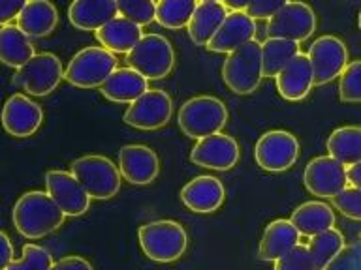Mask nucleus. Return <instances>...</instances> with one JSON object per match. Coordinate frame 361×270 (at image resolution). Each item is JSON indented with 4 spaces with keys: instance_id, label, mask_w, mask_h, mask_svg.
Listing matches in <instances>:
<instances>
[{
    "instance_id": "f257e3e1",
    "label": "nucleus",
    "mask_w": 361,
    "mask_h": 270,
    "mask_svg": "<svg viewBox=\"0 0 361 270\" xmlns=\"http://www.w3.org/2000/svg\"><path fill=\"white\" fill-rule=\"evenodd\" d=\"M13 225L19 235L36 240L55 233L64 225L66 214L45 191H27L13 207Z\"/></svg>"
},
{
    "instance_id": "f03ea898",
    "label": "nucleus",
    "mask_w": 361,
    "mask_h": 270,
    "mask_svg": "<svg viewBox=\"0 0 361 270\" xmlns=\"http://www.w3.org/2000/svg\"><path fill=\"white\" fill-rule=\"evenodd\" d=\"M137 238L143 253L157 263H173L188 248L185 227L173 219H157L141 225Z\"/></svg>"
},
{
    "instance_id": "7ed1b4c3",
    "label": "nucleus",
    "mask_w": 361,
    "mask_h": 270,
    "mask_svg": "<svg viewBox=\"0 0 361 270\" xmlns=\"http://www.w3.org/2000/svg\"><path fill=\"white\" fill-rule=\"evenodd\" d=\"M264 77L262 44L258 39L248 41L226 56L224 66H222V79L233 94H252Z\"/></svg>"
},
{
    "instance_id": "20e7f679",
    "label": "nucleus",
    "mask_w": 361,
    "mask_h": 270,
    "mask_svg": "<svg viewBox=\"0 0 361 270\" xmlns=\"http://www.w3.org/2000/svg\"><path fill=\"white\" fill-rule=\"evenodd\" d=\"M177 122L186 137L203 139L224 129L228 122V109L224 101L214 96H196L180 105Z\"/></svg>"
},
{
    "instance_id": "39448f33",
    "label": "nucleus",
    "mask_w": 361,
    "mask_h": 270,
    "mask_svg": "<svg viewBox=\"0 0 361 270\" xmlns=\"http://www.w3.org/2000/svg\"><path fill=\"white\" fill-rule=\"evenodd\" d=\"M117 56L102 45H90L78 51L68 62L64 79L78 89H100L117 70Z\"/></svg>"
},
{
    "instance_id": "423d86ee",
    "label": "nucleus",
    "mask_w": 361,
    "mask_h": 270,
    "mask_svg": "<svg viewBox=\"0 0 361 270\" xmlns=\"http://www.w3.org/2000/svg\"><path fill=\"white\" fill-rule=\"evenodd\" d=\"M70 173L79 180L90 199L106 201L117 195L121 190L123 174L118 171V165L106 156L90 154L78 158L70 165Z\"/></svg>"
},
{
    "instance_id": "0eeeda50",
    "label": "nucleus",
    "mask_w": 361,
    "mask_h": 270,
    "mask_svg": "<svg viewBox=\"0 0 361 270\" xmlns=\"http://www.w3.org/2000/svg\"><path fill=\"white\" fill-rule=\"evenodd\" d=\"M128 68L140 72L149 81L168 77L175 68V49L160 34H145L126 55Z\"/></svg>"
},
{
    "instance_id": "6e6552de",
    "label": "nucleus",
    "mask_w": 361,
    "mask_h": 270,
    "mask_svg": "<svg viewBox=\"0 0 361 270\" xmlns=\"http://www.w3.org/2000/svg\"><path fill=\"white\" fill-rule=\"evenodd\" d=\"M62 79H64V68L61 58L53 53H39L34 55L27 64L17 68L11 81L27 94L44 98L56 90Z\"/></svg>"
},
{
    "instance_id": "1a4fd4ad",
    "label": "nucleus",
    "mask_w": 361,
    "mask_h": 270,
    "mask_svg": "<svg viewBox=\"0 0 361 270\" xmlns=\"http://www.w3.org/2000/svg\"><path fill=\"white\" fill-rule=\"evenodd\" d=\"M299 158L298 137L286 129H271L259 135L254 146V160L267 173H284Z\"/></svg>"
},
{
    "instance_id": "9d476101",
    "label": "nucleus",
    "mask_w": 361,
    "mask_h": 270,
    "mask_svg": "<svg viewBox=\"0 0 361 270\" xmlns=\"http://www.w3.org/2000/svg\"><path fill=\"white\" fill-rule=\"evenodd\" d=\"M173 101L162 89H149L124 111L123 120L135 129H160L171 120Z\"/></svg>"
},
{
    "instance_id": "9b49d317",
    "label": "nucleus",
    "mask_w": 361,
    "mask_h": 270,
    "mask_svg": "<svg viewBox=\"0 0 361 270\" xmlns=\"http://www.w3.org/2000/svg\"><path fill=\"white\" fill-rule=\"evenodd\" d=\"M318 19L314 10L301 0H290L281 11L267 21V34L269 38L292 39V41H305L316 30Z\"/></svg>"
},
{
    "instance_id": "f8f14e48",
    "label": "nucleus",
    "mask_w": 361,
    "mask_h": 270,
    "mask_svg": "<svg viewBox=\"0 0 361 270\" xmlns=\"http://www.w3.org/2000/svg\"><path fill=\"white\" fill-rule=\"evenodd\" d=\"M312 66L316 86L331 83L333 79L341 77L344 68L348 64V49L337 36H320L312 41L307 53Z\"/></svg>"
},
{
    "instance_id": "ddd939ff",
    "label": "nucleus",
    "mask_w": 361,
    "mask_h": 270,
    "mask_svg": "<svg viewBox=\"0 0 361 270\" xmlns=\"http://www.w3.org/2000/svg\"><path fill=\"white\" fill-rule=\"evenodd\" d=\"M303 184L312 195L331 199L348 184L346 165L337 162L329 154L312 158L305 167Z\"/></svg>"
},
{
    "instance_id": "4468645a",
    "label": "nucleus",
    "mask_w": 361,
    "mask_h": 270,
    "mask_svg": "<svg viewBox=\"0 0 361 270\" xmlns=\"http://www.w3.org/2000/svg\"><path fill=\"white\" fill-rule=\"evenodd\" d=\"M2 128L11 137H30L44 124V109L25 94H13L6 100L0 115Z\"/></svg>"
},
{
    "instance_id": "2eb2a0df",
    "label": "nucleus",
    "mask_w": 361,
    "mask_h": 270,
    "mask_svg": "<svg viewBox=\"0 0 361 270\" xmlns=\"http://www.w3.org/2000/svg\"><path fill=\"white\" fill-rule=\"evenodd\" d=\"M241 156V148L231 135L222 131L197 139L190 152L192 163L213 171H230L237 165Z\"/></svg>"
},
{
    "instance_id": "dca6fc26",
    "label": "nucleus",
    "mask_w": 361,
    "mask_h": 270,
    "mask_svg": "<svg viewBox=\"0 0 361 270\" xmlns=\"http://www.w3.org/2000/svg\"><path fill=\"white\" fill-rule=\"evenodd\" d=\"M45 188L51 199L59 205L62 212L72 218L83 216L90 207V197L79 184V180L66 171H47L45 173Z\"/></svg>"
},
{
    "instance_id": "f3484780",
    "label": "nucleus",
    "mask_w": 361,
    "mask_h": 270,
    "mask_svg": "<svg viewBox=\"0 0 361 270\" xmlns=\"http://www.w3.org/2000/svg\"><path fill=\"white\" fill-rule=\"evenodd\" d=\"M118 171L130 184L147 186L157 180L160 173V160L151 146L124 145L118 150Z\"/></svg>"
},
{
    "instance_id": "a211bd4d",
    "label": "nucleus",
    "mask_w": 361,
    "mask_h": 270,
    "mask_svg": "<svg viewBox=\"0 0 361 270\" xmlns=\"http://www.w3.org/2000/svg\"><path fill=\"white\" fill-rule=\"evenodd\" d=\"M256 19L248 15L247 11H230L207 44V49L230 55L248 41L256 39Z\"/></svg>"
},
{
    "instance_id": "6ab92c4d",
    "label": "nucleus",
    "mask_w": 361,
    "mask_h": 270,
    "mask_svg": "<svg viewBox=\"0 0 361 270\" xmlns=\"http://www.w3.org/2000/svg\"><path fill=\"white\" fill-rule=\"evenodd\" d=\"M226 199V188L220 179L211 174H200L186 182L180 190V202L197 214L216 212Z\"/></svg>"
},
{
    "instance_id": "aec40b11",
    "label": "nucleus",
    "mask_w": 361,
    "mask_h": 270,
    "mask_svg": "<svg viewBox=\"0 0 361 270\" xmlns=\"http://www.w3.org/2000/svg\"><path fill=\"white\" fill-rule=\"evenodd\" d=\"M279 94L288 101L305 100L314 86V75L310 66L309 56L299 53L286 68H282L281 73L275 77Z\"/></svg>"
},
{
    "instance_id": "412c9836",
    "label": "nucleus",
    "mask_w": 361,
    "mask_h": 270,
    "mask_svg": "<svg viewBox=\"0 0 361 270\" xmlns=\"http://www.w3.org/2000/svg\"><path fill=\"white\" fill-rule=\"evenodd\" d=\"M118 15L117 0H73L68 19L83 32H96Z\"/></svg>"
},
{
    "instance_id": "4be33fe9",
    "label": "nucleus",
    "mask_w": 361,
    "mask_h": 270,
    "mask_svg": "<svg viewBox=\"0 0 361 270\" xmlns=\"http://www.w3.org/2000/svg\"><path fill=\"white\" fill-rule=\"evenodd\" d=\"M16 22L28 38H45L55 32L59 25V10L51 0H28Z\"/></svg>"
},
{
    "instance_id": "5701e85b",
    "label": "nucleus",
    "mask_w": 361,
    "mask_h": 270,
    "mask_svg": "<svg viewBox=\"0 0 361 270\" xmlns=\"http://www.w3.org/2000/svg\"><path fill=\"white\" fill-rule=\"evenodd\" d=\"M149 90V79L132 68H117L100 86L102 96L113 103H132Z\"/></svg>"
},
{
    "instance_id": "b1692460",
    "label": "nucleus",
    "mask_w": 361,
    "mask_h": 270,
    "mask_svg": "<svg viewBox=\"0 0 361 270\" xmlns=\"http://www.w3.org/2000/svg\"><path fill=\"white\" fill-rule=\"evenodd\" d=\"M301 244V233L290 219H275L265 227L262 242H259L258 255L262 261H276L292 248Z\"/></svg>"
},
{
    "instance_id": "393cba45",
    "label": "nucleus",
    "mask_w": 361,
    "mask_h": 270,
    "mask_svg": "<svg viewBox=\"0 0 361 270\" xmlns=\"http://www.w3.org/2000/svg\"><path fill=\"white\" fill-rule=\"evenodd\" d=\"M94 34L102 47H106L111 53H121V55H128L130 51L137 45V41L145 36L143 27L121 15L111 19Z\"/></svg>"
},
{
    "instance_id": "a878e982",
    "label": "nucleus",
    "mask_w": 361,
    "mask_h": 270,
    "mask_svg": "<svg viewBox=\"0 0 361 270\" xmlns=\"http://www.w3.org/2000/svg\"><path fill=\"white\" fill-rule=\"evenodd\" d=\"M230 10L222 4V0H213V2H197L196 11L188 22V36L196 45H205L211 41L220 25L224 22L226 15Z\"/></svg>"
},
{
    "instance_id": "bb28decb",
    "label": "nucleus",
    "mask_w": 361,
    "mask_h": 270,
    "mask_svg": "<svg viewBox=\"0 0 361 270\" xmlns=\"http://www.w3.org/2000/svg\"><path fill=\"white\" fill-rule=\"evenodd\" d=\"M290 221L295 225V229L301 233V236L312 238L324 231L331 229L335 225V212L326 202L307 201L293 210Z\"/></svg>"
},
{
    "instance_id": "cd10ccee",
    "label": "nucleus",
    "mask_w": 361,
    "mask_h": 270,
    "mask_svg": "<svg viewBox=\"0 0 361 270\" xmlns=\"http://www.w3.org/2000/svg\"><path fill=\"white\" fill-rule=\"evenodd\" d=\"M34 51L32 38H28L17 25H4L0 27V62L4 66L21 68L27 64L32 56Z\"/></svg>"
},
{
    "instance_id": "c85d7f7f",
    "label": "nucleus",
    "mask_w": 361,
    "mask_h": 270,
    "mask_svg": "<svg viewBox=\"0 0 361 270\" xmlns=\"http://www.w3.org/2000/svg\"><path fill=\"white\" fill-rule=\"evenodd\" d=\"M327 152L343 165H354L361 162V128L360 126H341L327 137Z\"/></svg>"
},
{
    "instance_id": "c756f323",
    "label": "nucleus",
    "mask_w": 361,
    "mask_h": 270,
    "mask_svg": "<svg viewBox=\"0 0 361 270\" xmlns=\"http://www.w3.org/2000/svg\"><path fill=\"white\" fill-rule=\"evenodd\" d=\"M301 53L298 41L282 38H267L262 44V62L265 77H276Z\"/></svg>"
},
{
    "instance_id": "7c9ffc66",
    "label": "nucleus",
    "mask_w": 361,
    "mask_h": 270,
    "mask_svg": "<svg viewBox=\"0 0 361 270\" xmlns=\"http://www.w3.org/2000/svg\"><path fill=\"white\" fill-rule=\"evenodd\" d=\"M344 246H346V240H344L343 233L335 227L312 236L309 242V252L314 261V269L326 270L327 264L343 252Z\"/></svg>"
},
{
    "instance_id": "2f4dec72",
    "label": "nucleus",
    "mask_w": 361,
    "mask_h": 270,
    "mask_svg": "<svg viewBox=\"0 0 361 270\" xmlns=\"http://www.w3.org/2000/svg\"><path fill=\"white\" fill-rule=\"evenodd\" d=\"M197 0H157V19L160 27L168 30H180L188 27Z\"/></svg>"
},
{
    "instance_id": "473e14b6",
    "label": "nucleus",
    "mask_w": 361,
    "mask_h": 270,
    "mask_svg": "<svg viewBox=\"0 0 361 270\" xmlns=\"http://www.w3.org/2000/svg\"><path fill=\"white\" fill-rule=\"evenodd\" d=\"M51 266H53V255L49 250L38 244H25L21 257L13 259L6 270H51Z\"/></svg>"
},
{
    "instance_id": "72a5a7b5",
    "label": "nucleus",
    "mask_w": 361,
    "mask_h": 270,
    "mask_svg": "<svg viewBox=\"0 0 361 270\" xmlns=\"http://www.w3.org/2000/svg\"><path fill=\"white\" fill-rule=\"evenodd\" d=\"M338 98L344 103H361V60L348 62L341 73Z\"/></svg>"
},
{
    "instance_id": "f704fd0d",
    "label": "nucleus",
    "mask_w": 361,
    "mask_h": 270,
    "mask_svg": "<svg viewBox=\"0 0 361 270\" xmlns=\"http://www.w3.org/2000/svg\"><path fill=\"white\" fill-rule=\"evenodd\" d=\"M118 15L126 17L140 27L157 19V0H117Z\"/></svg>"
},
{
    "instance_id": "c9c22d12",
    "label": "nucleus",
    "mask_w": 361,
    "mask_h": 270,
    "mask_svg": "<svg viewBox=\"0 0 361 270\" xmlns=\"http://www.w3.org/2000/svg\"><path fill=\"white\" fill-rule=\"evenodd\" d=\"M333 208L350 219L361 221V190L354 186H346L335 197H331Z\"/></svg>"
},
{
    "instance_id": "e433bc0d",
    "label": "nucleus",
    "mask_w": 361,
    "mask_h": 270,
    "mask_svg": "<svg viewBox=\"0 0 361 270\" xmlns=\"http://www.w3.org/2000/svg\"><path fill=\"white\" fill-rule=\"evenodd\" d=\"M275 270H316L309 246L298 244L275 261Z\"/></svg>"
},
{
    "instance_id": "4c0bfd02",
    "label": "nucleus",
    "mask_w": 361,
    "mask_h": 270,
    "mask_svg": "<svg viewBox=\"0 0 361 270\" xmlns=\"http://www.w3.org/2000/svg\"><path fill=\"white\" fill-rule=\"evenodd\" d=\"M326 270H361V240H355L338 253Z\"/></svg>"
},
{
    "instance_id": "58836bf2",
    "label": "nucleus",
    "mask_w": 361,
    "mask_h": 270,
    "mask_svg": "<svg viewBox=\"0 0 361 270\" xmlns=\"http://www.w3.org/2000/svg\"><path fill=\"white\" fill-rule=\"evenodd\" d=\"M290 0H250L247 6V13L252 19H267L275 15L276 11H281Z\"/></svg>"
},
{
    "instance_id": "ea45409f",
    "label": "nucleus",
    "mask_w": 361,
    "mask_h": 270,
    "mask_svg": "<svg viewBox=\"0 0 361 270\" xmlns=\"http://www.w3.org/2000/svg\"><path fill=\"white\" fill-rule=\"evenodd\" d=\"M28 0H0V27L10 25L13 19L21 15Z\"/></svg>"
},
{
    "instance_id": "a19ab883",
    "label": "nucleus",
    "mask_w": 361,
    "mask_h": 270,
    "mask_svg": "<svg viewBox=\"0 0 361 270\" xmlns=\"http://www.w3.org/2000/svg\"><path fill=\"white\" fill-rule=\"evenodd\" d=\"M51 270H92V264L79 255H66L53 263Z\"/></svg>"
},
{
    "instance_id": "79ce46f5",
    "label": "nucleus",
    "mask_w": 361,
    "mask_h": 270,
    "mask_svg": "<svg viewBox=\"0 0 361 270\" xmlns=\"http://www.w3.org/2000/svg\"><path fill=\"white\" fill-rule=\"evenodd\" d=\"M13 244L4 231H0V270H6L13 261Z\"/></svg>"
},
{
    "instance_id": "37998d69",
    "label": "nucleus",
    "mask_w": 361,
    "mask_h": 270,
    "mask_svg": "<svg viewBox=\"0 0 361 270\" xmlns=\"http://www.w3.org/2000/svg\"><path fill=\"white\" fill-rule=\"evenodd\" d=\"M346 176H348V184L361 190V162L348 165L346 167Z\"/></svg>"
},
{
    "instance_id": "c03bdc74",
    "label": "nucleus",
    "mask_w": 361,
    "mask_h": 270,
    "mask_svg": "<svg viewBox=\"0 0 361 270\" xmlns=\"http://www.w3.org/2000/svg\"><path fill=\"white\" fill-rule=\"evenodd\" d=\"M250 0H222V4L231 11H245Z\"/></svg>"
},
{
    "instance_id": "a18cd8bd",
    "label": "nucleus",
    "mask_w": 361,
    "mask_h": 270,
    "mask_svg": "<svg viewBox=\"0 0 361 270\" xmlns=\"http://www.w3.org/2000/svg\"><path fill=\"white\" fill-rule=\"evenodd\" d=\"M357 25H360V30H361V11H360V15H357Z\"/></svg>"
},
{
    "instance_id": "49530a36",
    "label": "nucleus",
    "mask_w": 361,
    "mask_h": 270,
    "mask_svg": "<svg viewBox=\"0 0 361 270\" xmlns=\"http://www.w3.org/2000/svg\"><path fill=\"white\" fill-rule=\"evenodd\" d=\"M200 2H213V0H200Z\"/></svg>"
},
{
    "instance_id": "de8ad7c7",
    "label": "nucleus",
    "mask_w": 361,
    "mask_h": 270,
    "mask_svg": "<svg viewBox=\"0 0 361 270\" xmlns=\"http://www.w3.org/2000/svg\"><path fill=\"white\" fill-rule=\"evenodd\" d=\"M360 236H361V233H360Z\"/></svg>"
}]
</instances>
